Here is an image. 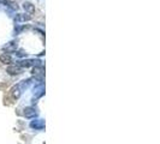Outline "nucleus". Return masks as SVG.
I'll return each instance as SVG.
<instances>
[{"instance_id": "f257e3e1", "label": "nucleus", "mask_w": 160, "mask_h": 144, "mask_svg": "<svg viewBox=\"0 0 160 144\" xmlns=\"http://www.w3.org/2000/svg\"><path fill=\"white\" fill-rule=\"evenodd\" d=\"M30 84H32V78H29V79L21 80L19 83H17L16 85L12 88V94H13V96H15L16 98H18L19 96L23 94L24 90L28 88Z\"/></svg>"}, {"instance_id": "423d86ee", "label": "nucleus", "mask_w": 160, "mask_h": 144, "mask_svg": "<svg viewBox=\"0 0 160 144\" xmlns=\"http://www.w3.org/2000/svg\"><path fill=\"white\" fill-rule=\"evenodd\" d=\"M8 72L10 74H21L22 73V69L19 66H17V65H13V66H8Z\"/></svg>"}, {"instance_id": "f03ea898", "label": "nucleus", "mask_w": 160, "mask_h": 144, "mask_svg": "<svg viewBox=\"0 0 160 144\" xmlns=\"http://www.w3.org/2000/svg\"><path fill=\"white\" fill-rule=\"evenodd\" d=\"M17 66L19 67H32V66H41V60H35V59H24V60H18L16 63Z\"/></svg>"}, {"instance_id": "7ed1b4c3", "label": "nucleus", "mask_w": 160, "mask_h": 144, "mask_svg": "<svg viewBox=\"0 0 160 144\" xmlns=\"http://www.w3.org/2000/svg\"><path fill=\"white\" fill-rule=\"evenodd\" d=\"M30 127L34 130H43L45 128V120L43 119H34L30 122Z\"/></svg>"}, {"instance_id": "39448f33", "label": "nucleus", "mask_w": 160, "mask_h": 144, "mask_svg": "<svg viewBox=\"0 0 160 144\" xmlns=\"http://www.w3.org/2000/svg\"><path fill=\"white\" fill-rule=\"evenodd\" d=\"M0 63L5 65H11L13 63V60H12L11 55H8L6 53H2V54H0Z\"/></svg>"}, {"instance_id": "20e7f679", "label": "nucleus", "mask_w": 160, "mask_h": 144, "mask_svg": "<svg viewBox=\"0 0 160 144\" xmlns=\"http://www.w3.org/2000/svg\"><path fill=\"white\" fill-rule=\"evenodd\" d=\"M24 117L25 118H28V119H32V118H35L36 115H38V112L35 111V108H32V107H27L25 109H24Z\"/></svg>"}, {"instance_id": "6e6552de", "label": "nucleus", "mask_w": 160, "mask_h": 144, "mask_svg": "<svg viewBox=\"0 0 160 144\" xmlns=\"http://www.w3.org/2000/svg\"><path fill=\"white\" fill-rule=\"evenodd\" d=\"M34 94H35L36 97H40V96L43 95V94H45V88H43V85H42V84L39 85L38 88L34 90Z\"/></svg>"}, {"instance_id": "1a4fd4ad", "label": "nucleus", "mask_w": 160, "mask_h": 144, "mask_svg": "<svg viewBox=\"0 0 160 144\" xmlns=\"http://www.w3.org/2000/svg\"><path fill=\"white\" fill-rule=\"evenodd\" d=\"M23 7H24V10H25V11H28L29 13H32V12H34V11H35L34 5H32V2H28V1H27V2H24Z\"/></svg>"}, {"instance_id": "0eeeda50", "label": "nucleus", "mask_w": 160, "mask_h": 144, "mask_svg": "<svg viewBox=\"0 0 160 144\" xmlns=\"http://www.w3.org/2000/svg\"><path fill=\"white\" fill-rule=\"evenodd\" d=\"M32 19V17L29 16V15H25V13H19V15H17L16 18H15V21L16 22H28V21H30Z\"/></svg>"}]
</instances>
